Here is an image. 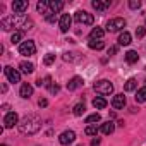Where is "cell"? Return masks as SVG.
<instances>
[{
  "mask_svg": "<svg viewBox=\"0 0 146 146\" xmlns=\"http://www.w3.org/2000/svg\"><path fill=\"white\" fill-rule=\"evenodd\" d=\"M41 129V119L38 115H26L21 122H19V131L23 134H36Z\"/></svg>",
  "mask_w": 146,
  "mask_h": 146,
  "instance_id": "cell-1",
  "label": "cell"
},
{
  "mask_svg": "<svg viewBox=\"0 0 146 146\" xmlns=\"http://www.w3.org/2000/svg\"><path fill=\"white\" fill-rule=\"evenodd\" d=\"M24 21H26V17H24L23 14H14V16H7V17H4L2 21H0V26H2V29H4V31H9V29H12V28L29 29L28 26H31V23H29V24H26Z\"/></svg>",
  "mask_w": 146,
  "mask_h": 146,
  "instance_id": "cell-2",
  "label": "cell"
},
{
  "mask_svg": "<svg viewBox=\"0 0 146 146\" xmlns=\"http://www.w3.org/2000/svg\"><path fill=\"white\" fill-rule=\"evenodd\" d=\"M95 91L100 93V95H112L113 93V84L107 79H102V81H96L95 83Z\"/></svg>",
  "mask_w": 146,
  "mask_h": 146,
  "instance_id": "cell-3",
  "label": "cell"
},
{
  "mask_svg": "<svg viewBox=\"0 0 146 146\" xmlns=\"http://www.w3.org/2000/svg\"><path fill=\"white\" fill-rule=\"evenodd\" d=\"M19 53H21V55H26V57L35 55V53H36V45H35V41H33V40L23 41V43L19 45Z\"/></svg>",
  "mask_w": 146,
  "mask_h": 146,
  "instance_id": "cell-4",
  "label": "cell"
},
{
  "mask_svg": "<svg viewBox=\"0 0 146 146\" xmlns=\"http://www.w3.org/2000/svg\"><path fill=\"white\" fill-rule=\"evenodd\" d=\"M124 28H125V19H122V17H113L107 23V31H110V33L120 31Z\"/></svg>",
  "mask_w": 146,
  "mask_h": 146,
  "instance_id": "cell-5",
  "label": "cell"
},
{
  "mask_svg": "<svg viewBox=\"0 0 146 146\" xmlns=\"http://www.w3.org/2000/svg\"><path fill=\"white\" fill-rule=\"evenodd\" d=\"M4 74H5V78H7L11 83H19V81H21V72H19L17 69L11 67V65H5V67H4Z\"/></svg>",
  "mask_w": 146,
  "mask_h": 146,
  "instance_id": "cell-6",
  "label": "cell"
},
{
  "mask_svg": "<svg viewBox=\"0 0 146 146\" xmlns=\"http://www.w3.org/2000/svg\"><path fill=\"white\" fill-rule=\"evenodd\" d=\"M76 21L79 23V24H93L95 23V17H93V14H90V12H86V11H78L76 12Z\"/></svg>",
  "mask_w": 146,
  "mask_h": 146,
  "instance_id": "cell-7",
  "label": "cell"
},
{
  "mask_svg": "<svg viewBox=\"0 0 146 146\" xmlns=\"http://www.w3.org/2000/svg\"><path fill=\"white\" fill-rule=\"evenodd\" d=\"M14 125H19V115H17L16 112H9V113L4 117V127L11 129V127H14Z\"/></svg>",
  "mask_w": 146,
  "mask_h": 146,
  "instance_id": "cell-8",
  "label": "cell"
},
{
  "mask_svg": "<svg viewBox=\"0 0 146 146\" xmlns=\"http://www.w3.org/2000/svg\"><path fill=\"white\" fill-rule=\"evenodd\" d=\"M74 139H76V132H74V131H64V132L58 136V141H60V144H64V146L74 143Z\"/></svg>",
  "mask_w": 146,
  "mask_h": 146,
  "instance_id": "cell-9",
  "label": "cell"
},
{
  "mask_svg": "<svg viewBox=\"0 0 146 146\" xmlns=\"http://www.w3.org/2000/svg\"><path fill=\"white\" fill-rule=\"evenodd\" d=\"M70 23H72L70 14H62V16H60V21H58V28H60V31H62V33H67L69 28H70Z\"/></svg>",
  "mask_w": 146,
  "mask_h": 146,
  "instance_id": "cell-10",
  "label": "cell"
},
{
  "mask_svg": "<svg viewBox=\"0 0 146 146\" xmlns=\"http://www.w3.org/2000/svg\"><path fill=\"white\" fill-rule=\"evenodd\" d=\"M83 84H84L83 78H79V76H74L72 79H69V83H67V90H69V91H74V90L81 88Z\"/></svg>",
  "mask_w": 146,
  "mask_h": 146,
  "instance_id": "cell-11",
  "label": "cell"
},
{
  "mask_svg": "<svg viewBox=\"0 0 146 146\" xmlns=\"http://www.w3.org/2000/svg\"><path fill=\"white\" fill-rule=\"evenodd\" d=\"M12 11L16 14H23L28 11V2H24V0H14L12 2Z\"/></svg>",
  "mask_w": 146,
  "mask_h": 146,
  "instance_id": "cell-12",
  "label": "cell"
},
{
  "mask_svg": "<svg viewBox=\"0 0 146 146\" xmlns=\"http://www.w3.org/2000/svg\"><path fill=\"white\" fill-rule=\"evenodd\" d=\"M125 96H124V93H119V95H115L113 96V100H112V105H113V108H117V110H120V108H124L125 107Z\"/></svg>",
  "mask_w": 146,
  "mask_h": 146,
  "instance_id": "cell-13",
  "label": "cell"
},
{
  "mask_svg": "<svg viewBox=\"0 0 146 146\" xmlns=\"http://www.w3.org/2000/svg\"><path fill=\"white\" fill-rule=\"evenodd\" d=\"M131 40H132L131 33H129V31H124V33H120V36H119V45L127 46V45H131Z\"/></svg>",
  "mask_w": 146,
  "mask_h": 146,
  "instance_id": "cell-14",
  "label": "cell"
},
{
  "mask_svg": "<svg viewBox=\"0 0 146 146\" xmlns=\"http://www.w3.org/2000/svg\"><path fill=\"white\" fill-rule=\"evenodd\" d=\"M19 95H21L23 98H29V96L33 95V86L28 84V83H24V84L21 86V90H19Z\"/></svg>",
  "mask_w": 146,
  "mask_h": 146,
  "instance_id": "cell-15",
  "label": "cell"
},
{
  "mask_svg": "<svg viewBox=\"0 0 146 146\" xmlns=\"http://www.w3.org/2000/svg\"><path fill=\"white\" fill-rule=\"evenodd\" d=\"M100 131L103 132V134H112L113 131H115V124L112 122V120H108V122H105V124H102V127H100Z\"/></svg>",
  "mask_w": 146,
  "mask_h": 146,
  "instance_id": "cell-16",
  "label": "cell"
},
{
  "mask_svg": "<svg viewBox=\"0 0 146 146\" xmlns=\"http://www.w3.org/2000/svg\"><path fill=\"white\" fill-rule=\"evenodd\" d=\"M48 7H50V11L52 12H60L62 9H64V2H60V0H52V2H48Z\"/></svg>",
  "mask_w": 146,
  "mask_h": 146,
  "instance_id": "cell-17",
  "label": "cell"
},
{
  "mask_svg": "<svg viewBox=\"0 0 146 146\" xmlns=\"http://www.w3.org/2000/svg\"><path fill=\"white\" fill-rule=\"evenodd\" d=\"M91 5H93V9H95V11H105V9H108V7H110V2H108V0H107V2L93 0V2H91Z\"/></svg>",
  "mask_w": 146,
  "mask_h": 146,
  "instance_id": "cell-18",
  "label": "cell"
},
{
  "mask_svg": "<svg viewBox=\"0 0 146 146\" xmlns=\"http://www.w3.org/2000/svg\"><path fill=\"white\" fill-rule=\"evenodd\" d=\"M19 69H21L23 74H31V72L35 70V65L31 62H21L19 64Z\"/></svg>",
  "mask_w": 146,
  "mask_h": 146,
  "instance_id": "cell-19",
  "label": "cell"
},
{
  "mask_svg": "<svg viewBox=\"0 0 146 146\" xmlns=\"http://www.w3.org/2000/svg\"><path fill=\"white\" fill-rule=\"evenodd\" d=\"M103 35H105V31H103L102 28H98V26H96V28H93V29H91L90 38H91V40H102V38H103Z\"/></svg>",
  "mask_w": 146,
  "mask_h": 146,
  "instance_id": "cell-20",
  "label": "cell"
},
{
  "mask_svg": "<svg viewBox=\"0 0 146 146\" xmlns=\"http://www.w3.org/2000/svg\"><path fill=\"white\" fill-rule=\"evenodd\" d=\"M93 107H95L96 110H103V108L107 107V100H105L103 96H96V98L93 100Z\"/></svg>",
  "mask_w": 146,
  "mask_h": 146,
  "instance_id": "cell-21",
  "label": "cell"
},
{
  "mask_svg": "<svg viewBox=\"0 0 146 146\" xmlns=\"http://www.w3.org/2000/svg\"><path fill=\"white\" fill-rule=\"evenodd\" d=\"M88 46H90L91 50H103V48H105V43H103L102 40H91V41L88 43Z\"/></svg>",
  "mask_w": 146,
  "mask_h": 146,
  "instance_id": "cell-22",
  "label": "cell"
},
{
  "mask_svg": "<svg viewBox=\"0 0 146 146\" xmlns=\"http://www.w3.org/2000/svg\"><path fill=\"white\" fill-rule=\"evenodd\" d=\"M137 58H139V55H137V52H134V50H129V52L125 53V60H127V64H136Z\"/></svg>",
  "mask_w": 146,
  "mask_h": 146,
  "instance_id": "cell-23",
  "label": "cell"
},
{
  "mask_svg": "<svg viewBox=\"0 0 146 146\" xmlns=\"http://www.w3.org/2000/svg\"><path fill=\"white\" fill-rule=\"evenodd\" d=\"M100 120H102L100 113H91V115L86 117V124H88V125H93V124H96V122H100Z\"/></svg>",
  "mask_w": 146,
  "mask_h": 146,
  "instance_id": "cell-24",
  "label": "cell"
},
{
  "mask_svg": "<svg viewBox=\"0 0 146 146\" xmlns=\"http://www.w3.org/2000/svg\"><path fill=\"white\" fill-rule=\"evenodd\" d=\"M136 102H139V103L146 102V86H143L141 90H137V93H136Z\"/></svg>",
  "mask_w": 146,
  "mask_h": 146,
  "instance_id": "cell-25",
  "label": "cell"
},
{
  "mask_svg": "<svg viewBox=\"0 0 146 146\" xmlns=\"http://www.w3.org/2000/svg\"><path fill=\"white\" fill-rule=\"evenodd\" d=\"M136 86H137V81H136L134 78H131V79H127V83H125L124 90H125V91H134V90H136Z\"/></svg>",
  "mask_w": 146,
  "mask_h": 146,
  "instance_id": "cell-26",
  "label": "cell"
},
{
  "mask_svg": "<svg viewBox=\"0 0 146 146\" xmlns=\"http://www.w3.org/2000/svg\"><path fill=\"white\" fill-rule=\"evenodd\" d=\"M98 131H100V127H96V124H93V125H88L84 132H86L88 136H96V134H98Z\"/></svg>",
  "mask_w": 146,
  "mask_h": 146,
  "instance_id": "cell-27",
  "label": "cell"
},
{
  "mask_svg": "<svg viewBox=\"0 0 146 146\" xmlns=\"http://www.w3.org/2000/svg\"><path fill=\"white\" fill-rule=\"evenodd\" d=\"M72 110H74V115H78V117H79V115H83V113H84V110H86V108H84V103H78V105H74V108H72Z\"/></svg>",
  "mask_w": 146,
  "mask_h": 146,
  "instance_id": "cell-28",
  "label": "cell"
},
{
  "mask_svg": "<svg viewBox=\"0 0 146 146\" xmlns=\"http://www.w3.org/2000/svg\"><path fill=\"white\" fill-rule=\"evenodd\" d=\"M53 62H55V55H53V53H46L45 58H43V64H45V65H52Z\"/></svg>",
  "mask_w": 146,
  "mask_h": 146,
  "instance_id": "cell-29",
  "label": "cell"
},
{
  "mask_svg": "<svg viewBox=\"0 0 146 146\" xmlns=\"http://www.w3.org/2000/svg\"><path fill=\"white\" fill-rule=\"evenodd\" d=\"M46 7H48V2H38V5H36L38 12H41V14H46V12H48Z\"/></svg>",
  "mask_w": 146,
  "mask_h": 146,
  "instance_id": "cell-30",
  "label": "cell"
},
{
  "mask_svg": "<svg viewBox=\"0 0 146 146\" xmlns=\"http://www.w3.org/2000/svg\"><path fill=\"white\" fill-rule=\"evenodd\" d=\"M21 38H23V33H21V31H14V35L11 36V41H12V43H19Z\"/></svg>",
  "mask_w": 146,
  "mask_h": 146,
  "instance_id": "cell-31",
  "label": "cell"
},
{
  "mask_svg": "<svg viewBox=\"0 0 146 146\" xmlns=\"http://www.w3.org/2000/svg\"><path fill=\"white\" fill-rule=\"evenodd\" d=\"M50 81H52L50 76H46V78H43V79H38L36 84H38V86H48V88H50Z\"/></svg>",
  "mask_w": 146,
  "mask_h": 146,
  "instance_id": "cell-32",
  "label": "cell"
},
{
  "mask_svg": "<svg viewBox=\"0 0 146 146\" xmlns=\"http://www.w3.org/2000/svg\"><path fill=\"white\" fill-rule=\"evenodd\" d=\"M45 19H46L48 23H55V21H57V16H55V12H52V11H48V12L45 14Z\"/></svg>",
  "mask_w": 146,
  "mask_h": 146,
  "instance_id": "cell-33",
  "label": "cell"
},
{
  "mask_svg": "<svg viewBox=\"0 0 146 146\" xmlns=\"http://www.w3.org/2000/svg\"><path fill=\"white\" fill-rule=\"evenodd\" d=\"M144 35H146V28H144V26H139V28L136 29V36H137V38H143Z\"/></svg>",
  "mask_w": 146,
  "mask_h": 146,
  "instance_id": "cell-34",
  "label": "cell"
},
{
  "mask_svg": "<svg viewBox=\"0 0 146 146\" xmlns=\"http://www.w3.org/2000/svg\"><path fill=\"white\" fill-rule=\"evenodd\" d=\"M129 7H131V9H139V7H141V2H139V0H131V2H129Z\"/></svg>",
  "mask_w": 146,
  "mask_h": 146,
  "instance_id": "cell-35",
  "label": "cell"
},
{
  "mask_svg": "<svg viewBox=\"0 0 146 146\" xmlns=\"http://www.w3.org/2000/svg\"><path fill=\"white\" fill-rule=\"evenodd\" d=\"M58 90H60L58 84H50V91H52V93H58Z\"/></svg>",
  "mask_w": 146,
  "mask_h": 146,
  "instance_id": "cell-36",
  "label": "cell"
},
{
  "mask_svg": "<svg viewBox=\"0 0 146 146\" xmlns=\"http://www.w3.org/2000/svg\"><path fill=\"white\" fill-rule=\"evenodd\" d=\"M74 57H72V53H64V60L65 62H69V60H72Z\"/></svg>",
  "mask_w": 146,
  "mask_h": 146,
  "instance_id": "cell-37",
  "label": "cell"
},
{
  "mask_svg": "<svg viewBox=\"0 0 146 146\" xmlns=\"http://www.w3.org/2000/svg\"><path fill=\"white\" fill-rule=\"evenodd\" d=\"M38 105H40V107H46V105H48V102H46L45 98H41V100L38 102Z\"/></svg>",
  "mask_w": 146,
  "mask_h": 146,
  "instance_id": "cell-38",
  "label": "cell"
},
{
  "mask_svg": "<svg viewBox=\"0 0 146 146\" xmlns=\"http://www.w3.org/2000/svg\"><path fill=\"white\" fill-rule=\"evenodd\" d=\"M91 146H100V137H95V139L91 141Z\"/></svg>",
  "mask_w": 146,
  "mask_h": 146,
  "instance_id": "cell-39",
  "label": "cell"
},
{
  "mask_svg": "<svg viewBox=\"0 0 146 146\" xmlns=\"http://www.w3.org/2000/svg\"><path fill=\"white\" fill-rule=\"evenodd\" d=\"M117 53V46H112L110 50H108V55H115Z\"/></svg>",
  "mask_w": 146,
  "mask_h": 146,
  "instance_id": "cell-40",
  "label": "cell"
},
{
  "mask_svg": "<svg viewBox=\"0 0 146 146\" xmlns=\"http://www.w3.org/2000/svg\"><path fill=\"white\" fill-rule=\"evenodd\" d=\"M2 146H7V144H2Z\"/></svg>",
  "mask_w": 146,
  "mask_h": 146,
  "instance_id": "cell-41",
  "label": "cell"
}]
</instances>
